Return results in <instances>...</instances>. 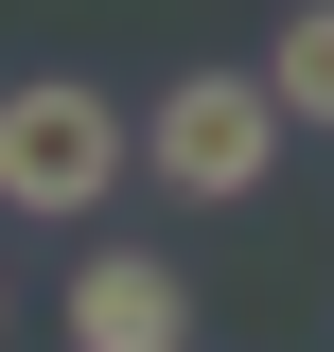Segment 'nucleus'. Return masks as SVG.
<instances>
[{
  "instance_id": "nucleus-1",
  "label": "nucleus",
  "mask_w": 334,
  "mask_h": 352,
  "mask_svg": "<svg viewBox=\"0 0 334 352\" xmlns=\"http://www.w3.org/2000/svg\"><path fill=\"white\" fill-rule=\"evenodd\" d=\"M124 194V106L88 71H18L0 88V212H106Z\"/></svg>"
},
{
  "instance_id": "nucleus-2",
  "label": "nucleus",
  "mask_w": 334,
  "mask_h": 352,
  "mask_svg": "<svg viewBox=\"0 0 334 352\" xmlns=\"http://www.w3.org/2000/svg\"><path fill=\"white\" fill-rule=\"evenodd\" d=\"M141 159H159L194 212L264 194V176H282V106H264V71H176L159 106H141Z\"/></svg>"
},
{
  "instance_id": "nucleus-3",
  "label": "nucleus",
  "mask_w": 334,
  "mask_h": 352,
  "mask_svg": "<svg viewBox=\"0 0 334 352\" xmlns=\"http://www.w3.org/2000/svg\"><path fill=\"white\" fill-rule=\"evenodd\" d=\"M71 335H88V352H194L176 247H88V264H71Z\"/></svg>"
},
{
  "instance_id": "nucleus-4",
  "label": "nucleus",
  "mask_w": 334,
  "mask_h": 352,
  "mask_svg": "<svg viewBox=\"0 0 334 352\" xmlns=\"http://www.w3.org/2000/svg\"><path fill=\"white\" fill-rule=\"evenodd\" d=\"M264 106H282V124H334V0H299V18H282V53H264Z\"/></svg>"
},
{
  "instance_id": "nucleus-5",
  "label": "nucleus",
  "mask_w": 334,
  "mask_h": 352,
  "mask_svg": "<svg viewBox=\"0 0 334 352\" xmlns=\"http://www.w3.org/2000/svg\"><path fill=\"white\" fill-rule=\"evenodd\" d=\"M0 335H18V282H0Z\"/></svg>"
}]
</instances>
